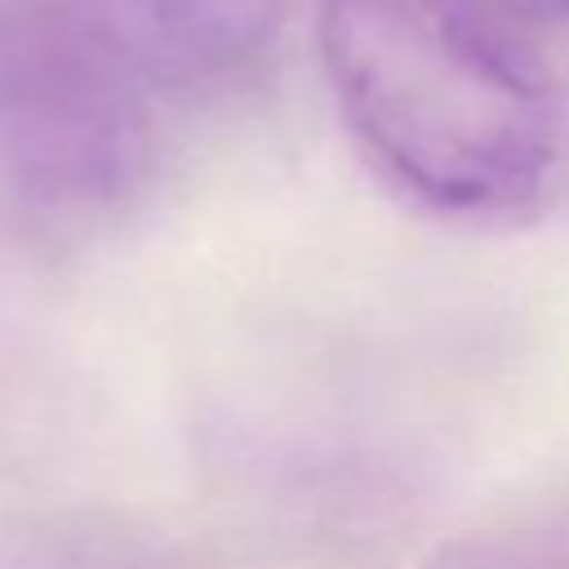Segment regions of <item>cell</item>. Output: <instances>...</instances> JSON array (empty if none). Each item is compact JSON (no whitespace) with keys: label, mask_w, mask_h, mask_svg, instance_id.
Instances as JSON below:
<instances>
[{"label":"cell","mask_w":569,"mask_h":569,"mask_svg":"<svg viewBox=\"0 0 569 569\" xmlns=\"http://www.w3.org/2000/svg\"><path fill=\"white\" fill-rule=\"evenodd\" d=\"M476 4H485L493 18H502L520 36L533 31V27H560V22H569V0H476Z\"/></svg>","instance_id":"cell-5"},{"label":"cell","mask_w":569,"mask_h":569,"mask_svg":"<svg viewBox=\"0 0 569 569\" xmlns=\"http://www.w3.org/2000/svg\"><path fill=\"white\" fill-rule=\"evenodd\" d=\"M0 569H27V565H9V560H0Z\"/></svg>","instance_id":"cell-6"},{"label":"cell","mask_w":569,"mask_h":569,"mask_svg":"<svg viewBox=\"0 0 569 569\" xmlns=\"http://www.w3.org/2000/svg\"><path fill=\"white\" fill-rule=\"evenodd\" d=\"M449 569H569V520L476 538L471 547L449 551Z\"/></svg>","instance_id":"cell-4"},{"label":"cell","mask_w":569,"mask_h":569,"mask_svg":"<svg viewBox=\"0 0 569 569\" xmlns=\"http://www.w3.org/2000/svg\"><path fill=\"white\" fill-rule=\"evenodd\" d=\"M151 89L89 0H0V178L22 200L84 213L129 196Z\"/></svg>","instance_id":"cell-2"},{"label":"cell","mask_w":569,"mask_h":569,"mask_svg":"<svg viewBox=\"0 0 569 569\" xmlns=\"http://www.w3.org/2000/svg\"><path fill=\"white\" fill-rule=\"evenodd\" d=\"M320 62L360 147L445 213L547 196L569 116L525 36L476 0H320Z\"/></svg>","instance_id":"cell-1"},{"label":"cell","mask_w":569,"mask_h":569,"mask_svg":"<svg viewBox=\"0 0 569 569\" xmlns=\"http://www.w3.org/2000/svg\"><path fill=\"white\" fill-rule=\"evenodd\" d=\"M151 84H204L253 62L284 0H89Z\"/></svg>","instance_id":"cell-3"}]
</instances>
